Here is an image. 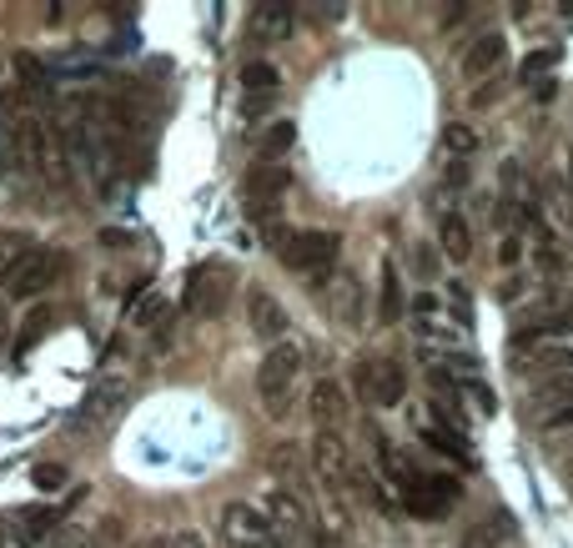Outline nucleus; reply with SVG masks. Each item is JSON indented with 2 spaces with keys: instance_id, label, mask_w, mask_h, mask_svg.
Wrapping results in <instances>:
<instances>
[{
  "instance_id": "1a4fd4ad",
  "label": "nucleus",
  "mask_w": 573,
  "mask_h": 548,
  "mask_svg": "<svg viewBox=\"0 0 573 548\" xmlns=\"http://www.w3.org/2000/svg\"><path fill=\"white\" fill-rule=\"evenodd\" d=\"M286 192H292V171H286L282 161H257V167L247 171V202L257 217H277Z\"/></svg>"
},
{
  "instance_id": "6ab92c4d",
  "label": "nucleus",
  "mask_w": 573,
  "mask_h": 548,
  "mask_svg": "<svg viewBox=\"0 0 573 548\" xmlns=\"http://www.w3.org/2000/svg\"><path fill=\"white\" fill-rule=\"evenodd\" d=\"M478 146H483V131L473 126V121H448L443 126V151L453 161H473L478 157Z\"/></svg>"
},
{
  "instance_id": "423d86ee",
  "label": "nucleus",
  "mask_w": 573,
  "mask_h": 548,
  "mask_svg": "<svg viewBox=\"0 0 573 548\" xmlns=\"http://www.w3.org/2000/svg\"><path fill=\"white\" fill-rule=\"evenodd\" d=\"M56 272H61V257H56V252H46V247H36V252H26V257L15 261L11 272L0 277V288H5V297L31 302V297H40V292L51 288Z\"/></svg>"
},
{
  "instance_id": "473e14b6",
  "label": "nucleus",
  "mask_w": 573,
  "mask_h": 548,
  "mask_svg": "<svg viewBox=\"0 0 573 548\" xmlns=\"http://www.w3.org/2000/svg\"><path fill=\"white\" fill-rule=\"evenodd\" d=\"M167 313H171V307H167V297H157V292H151V297H146L142 307H136V327H157Z\"/></svg>"
},
{
  "instance_id": "72a5a7b5",
  "label": "nucleus",
  "mask_w": 573,
  "mask_h": 548,
  "mask_svg": "<svg viewBox=\"0 0 573 548\" xmlns=\"http://www.w3.org/2000/svg\"><path fill=\"white\" fill-rule=\"evenodd\" d=\"M573 428V403L569 407H548V413H538V433H563Z\"/></svg>"
},
{
  "instance_id": "f257e3e1",
  "label": "nucleus",
  "mask_w": 573,
  "mask_h": 548,
  "mask_svg": "<svg viewBox=\"0 0 573 548\" xmlns=\"http://www.w3.org/2000/svg\"><path fill=\"white\" fill-rule=\"evenodd\" d=\"M56 142L65 151V167L71 176H101L106 161V142H101V106L92 96H65L56 106Z\"/></svg>"
},
{
  "instance_id": "a19ab883",
  "label": "nucleus",
  "mask_w": 573,
  "mask_h": 548,
  "mask_svg": "<svg viewBox=\"0 0 573 548\" xmlns=\"http://www.w3.org/2000/svg\"><path fill=\"white\" fill-rule=\"evenodd\" d=\"M468 176H473L468 161H453V167L443 171V186H448V192H458V186H468Z\"/></svg>"
},
{
  "instance_id": "58836bf2",
  "label": "nucleus",
  "mask_w": 573,
  "mask_h": 548,
  "mask_svg": "<svg viewBox=\"0 0 573 548\" xmlns=\"http://www.w3.org/2000/svg\"><path fill=\"white\" fill-rule=\"evenodd\" d=\"M438 313H443L438 292H417V297H413V317H438Z\"/></svg>"
},
{
  "instance_id": "a211bd4d",
  "label": "nucleus",
  "mask_w": 573,
  "mask_h": 548,
  "mask_svg": "<svg viewBox=\"0 0 573 548\" xmlns=\"http://www.w3.org/2000/svg\"><path fill=\"white\" fill-rule=\"evenodd\" d=\"M403 272H398V261H382V292H378V322H398L403 317Z\"/></svg>"
},
{
  "instance_id": "79ce46f5",
  "label": "nucleus",
  "mask_w": 573,
  "mask_h": 548,
  "mask_svg": "<svg viewBox=\"0 0 573 548\" xmlns=\"http://www.w3.org/2000/svg\"><path fill=\"white\" fill-rule=\"evenodd\" d=\"M413 261H417V272H423V277L438 272V252H432V247H417V252H413Z\"/></svg>"
},
{
  "instance_id": "20e7f679",
  "label": "nucleus",
  "mask_w": 573,
  "mask_h": 548,
  "mask_svg": "<svg viewBox=\"0 0 573 548\" xmlns=\"http://www.w3.org/2000/svg\"><path fill=\"white\" fill-rule=\"evenodd\" d=\"M227 297H232V272H227V267H217V261H202V267L186 277L182 313L196 317V322H207V317H217L227 307Z\"/></svg>"
},
{
  "instance_id": "6e6552de",
  "label": "nucleus",
  "mask_w": 573,
  "mask_h": 548,
  "mask_svg": "<svg viewBox=\"0 0 573 548\" xmlns=\"http://www.w3.org/2000/svg\"><path fill=\"white\" fill-rule=\"evenodd\" d=\"M313 473L327 488L352 484V443L342 438V428H317L313 433Z\"/></svg>"
},
{
  "instance_id": "4468645a",
  "label": "nucleus",
  "mask_w": 573,
  "mask_h": 548,
  "mask_svg": "<svg viewBox=\"0 0 573 548\" xmlns=\"http://www.w3.org/2000/svg\"><path fill=\"white\" fill-rule=\"evenodd\" d=\"M292 26H297L292 5H257L252 21H247V31H252L257 46H277V40H286V36H292Z\"/></svg>"
},
{
  "instance_id": "f8f14e48",
  "label": "nucleus",
  "mask_w": 573,
  "mask_h": 548,
  "mask_svg": "<svg viewBox=\"0 0 573 548\" xmlns=\"http://www.w3.org/2000/svg\"><path fill=\"white\" fill-rule=\"evenodd\" d=\"M307 413H313L317 428H342V423H348V413H352L348 388H342L338 378H317L313 392H307Z\"/></svg>"
},
{
  "instance_id": "e433bc0d",
  "label": "nucleus",
  "mask_w": 573,
  "mask_h": 548,
  "mask_svg": "<svg viewBox=\"0 0 573 548\" xmlns=\"http://www.w3.org/2000/svg\"><path fill=\"white\" fill-rule=\"evenodd\" d=\"M498 261H503V267H519V261H523V236H519V232L503 236V247H498Z\"/></svg>"
},
{
  "instance_id": "9d476101",
  "label": "nucleus",
  "mask_w": 573,
  "mask_h": 548,
  "mask_svg": "<svg viewBox=\"0 0 573 548\" xmlns=\"http://www.w3.org/2000/svg\"><path fill=\"white\" fill-rule=\"evenodd\" d=\"M257 509L267 513V523H272L277 534H302V528L313 523V509H307V498H302L297 488H282V484L267 488Z\"/></svg>"
},
{
  "instance_id": "37998d69",
  "label": "nucleus",
  "mask_w": 573,
  "mask_h": 548,
  "mask_svg": "<svg viewBox=\"0 0 573 548\" xmlns=\"http://www.w3.org/2000/svg\"><path fill=\"white\" fill-rule=\"evenodd\" d=\"M171 548H207V544H202V534L182 528V534H171Z\"/></svg>"
},
{
  "instance_id": "393cba45",
  "label": "nucleus",
  "mask_w": 573,
  "mask_h": 548,
  "mask_svg": "<svg viewBox=\"0 0 573 548\" xmlns=\"http://www.w3.org/2000/svg\"><path fill=\"white\" fill-rule=\"evenodd\" d=\"M559 46H534V51L519 61V86H534V81L553 76V65H559Z\"/></svg>"
},
{
  "instance_id": "c756f323",
  "label": "nucleus",
  "mask_w": 573,
  "mask_h": 548,
  "mask_svg": "<svg viewBox=\"0 0 573 548\" xmlns=\"http://www.w3.org/2000/svg\"><path fill=\"white\" fill-rule=\"evenodd\" d=\"M423 443L428 448H438V453H448L453 458V463H468V453H463V438H458V433H448V428H438V423H428V428H423Z\"/></svg>"
},
{
  "instance_id": "a18cd8bd",
  "label": "nucleus",
  "mask_w": 573,
  "mask_h": 548,
  "mask_svg": "<svg viewBox=\"0 0 573 548\" xmlns=\"http://www.w3.org/2000/svg\"><path fill=\"white\" fill-rule=\"evenodd\" d=\"M569 478H573V458H569Z\"/></svg>"
},
{
  "instance_id": "c03bdc74",
  "label": "nucleus",
  "mask_w": 573,
  "mask_h": 548,
  "mask_svg": "<svg viewBox=\"0 0 573 548\" xmlns=\"http://www.w3.org/2000/svg\"><path fill=\"white\" fill-rule=\"evenodd\" d=\"M0 348H5V317H0Z\"/></svg>"
},
{
  "instance_id": "2f4dec72",
  "label": "nucleus",
  "mask_w": 573,
  "mask_h": 548,
  "mask_svg": "<svg viewBox=\"0 0 573 548\" xmlns=\"http://www.w3.org/2000/svg\"><path fill=\"white\" fill-rule=\"evenodd\" d=\"M31 478H36L40 494H61V488H65V468H61V463H36Z\"/></svg>"
},
{
  "instance_id": "4c0bfd02",
  "label": "nucleus",
  "mask_w": 573,
  "mask_h": 548,
  "mask_svg": "<svg viewBox=\"0 0 573 548\" xmlns=\"http://www.w3.org/2000/svg\"><path fill=\"white\" fill-rule=\"evenodd\" d=\"M92 538H86V528H76V523H65V528H56V548H86Z\"/></svg>"
},
{
  "instance_id": "0eeeda50",
  "label": "nucleus",
  "mask_w": 573,
  "mask_h": 548,
  "mask_svg": "<svg viewBox=\"0 0 573 548\" xmlns=\"http://www.w3.org/2000/svg\"><path fill=\"white\" fill-rule=\"evenodd\" d=\"M222 534L232 548H286L282 534H277L267 513L252 509V503H227L222 509Z\"/></svg>"
},
{
  "instance_id": "ea45409f",
  "label": "nucleus",
  "mask_w": 573,
  "mask_h": 548,
  "mask_svg": "<svg viewBox=\"0 0 573 548\" xmlns=\"http://www.w3.org/2000/svg\"><path fill=\"white\" fill-rule=\"evenodd\" d=\"M498 544H503V538H498L493 528H483V523H478V528H473L468 538H463V548H498Z\"/></svg>"
},
{
  "instance_id": "7ed1b4c3",
  "label": "nucleus",
  "mask_w": 573,
  "mask_h": 548,
  "mask_svg": "<svg viewBox=\"0 0 573 548\" xmlns=\"http://www.w3.org/2000/svg\"><path fill=\"white\" fill-rule=\"evenodd\" d=\"M302 367H307V353H302V342H272L267 357L257 363V398H261V413L272 423H282L297 403V378Z\"/></svg>"
},
{
  "instance_id": "c85d7f7f",
  "label": "nucleus",
  "mask_w": 573,
  "mask_h": 548,
  "mask_svg": "<svg viewBox=\"0 0 573 548\" xmlns=\"http://www.w3.org/2000/svg\"><path fill=\"white\" fill-rule=\"evenodd\" d=\"M458 392H463V398H473V407H478L483 418H493V413H498V392L488 388L483 378H463V382H458Z\"/></svg>"
},
{
  "instance_id": "5701e85b",
  "label": "nucleus",
  "mask_w": 573,
  "mask_h": 548,
  "mask_svg": "<svg viewBox=\"0 0 573 548\" xmlns=\"http://www.w3.org/2000/svg\"><path fill=\"white\" fill-rule=\"evenodd\" d=\"M242 92L247 96H277L282 92V71L272 61H247L242 65Z\"/></svg>"
},
{
  "instance_id": "b1692460",
  "label": "nucleus",
  "mask_w": 573,
  "mask_h": 548,
  "mask_svg": "<svg viewBox=\"0 0 573 548\" xmlns=\"http://www.w3.org/2000/svg\"><path fill=\"white\" fill-rule=\"evenodd\" d=\"M534 403H538V413H548V407H569L573 403V373L534 378Z\"/></svg>"
},
{
  "instance_id": "c9c22d12",
  "label": "nucleus",
  "mask_w": 573,
  "mask_h": 548,
  "mask_svg": "<svg viewBox=\"0 0 573 548\" xmlns=\"http://www.w3.org/2000/svg\"><path fill=\"white\" fill-rule=\"evenodd\" d=\"M498 96H503V81H483L478 92H468V106H478V111H483V106H493Z\"/></svg>"
},
{
  "instance_id": "a878e982",
  "label": "nucleus",
  "mask_w": 573,
  "mask_h": 548,
  "mask_svg": "<svg viewBox=\"0 0 573 548\" xmlns=\"http://www.w3.org/2000/svg\"><path fill=\"white\" fill-rule=\"evenodd\" d=\"M292 146H297V126L292 121H272L261 131V161H282Z\"/></svg>"
},
{
  "instance_id": "39448f33",
  "label": "nucleus",
  "mask_w": 573,
  "mask_h": 548,
  "mask_svg": "<svg viewBox=\"0 0 573 548\" xmlns=\"http://www.w3.org/2000/svg\"><path fill=\"white\" fill-rule=\"evenodd\" d=\"M357 392L373 407H398L407 398V373L392 357H357Z\"/></svg>"
},
{
  "instance_id": "bb28decb",
  "label": "nucleus",
  "mask_w": 573,
  "mask_h": 548,
  "mask_svg": "<svg viewBox=\"0 0 573 548\" xmlns=\"http://www.w3.org/2000/svg\"><path fill=\"white\" fill-rule=\"evenodd\" d=\"M0 171H15V101L0 96Z\"/></svg>"
},
{
  "instance_id": "9b49d317",
  "label": "nucleus",
  "mask_w": 573,
  "mask_h": 548,
  "mask_svg": "<svg viewBox=\"0 0 573 548\" xmlns=\"http://www.w3.org/2000/svg\"><path fill=\"white\" fill-rule=\"evenodd\" d=\"M503 56H509V36H503V31H483V36L468 40V51H463L458 71H463L468 81H493V71L503 65Z\"/></svg>"
},
{
  "instance_id": "f3484780",
  "label": "nucleus",
  "mask_w": 573,
  "mask_h": 548,
  "mask_svg": "<svg viewBox=\"0 0 573 548\" xmlns=\"http://www.w3.org/2000/svg\"><path fill=\"white\" fill-rule=\"evenodd\" d=\"M363 288H357V277H338V292H332V317H338L342 327H363Z\"/></svg>"
},
{
  "instance_id": "f03ea898",
  "label": "nucleus",
  "mask_w": 573,
  "mask_h": 548,
  "mask_svg": "<svg viewBox=\"0 0 573 548\" xmlns=\"http://www.w3.org/2000/svg\"><path fill=\"white\" fill-rule=\"evenodd\" d=\"M272 247L277 257L292 267V272H302L313 288H327L332 277H338V261H342V236L338 232H292V227L272 222Z\"/></svg>"
},
{
  "instance_id": "412c9836",
  "label": "nucleus",
  "mask_w": 573,
  "mask_h": 548,
  "mask_svg": "<svg viewBox=\"0 0 573 548\" xmlns=\"http://www.w3.org/2000/svg\"><path fill=\"white\" fill-rule=\"evenodd\" d=\"M121 398H126V382L121 378H106L92 388V398H86V407H81V418H111L121 407Z\"/></svg>"
},
{
  "instance_id": "dca6fc26",
  "label": "nucleus",
  "mask_w": 573,
  "mask_h": 548,
  "mask_svg": "<svg viewBox=\"0 0 573 548\" xmlns=\"http://www.w3.org/2000/svg\"><path fill=\"white\" fill-rule=\"evenodd\" d=\"M15 81H21V92L31 96V101H46V92H51V71H46V61L31 51H15Z\"/></svg>"
},
{
  "instance_id": "f704fd0d",
  "label": "nucleus",
  "mask_w": 573,
  "mask_h": 548,
  "mask_svg": "<svg viewBox=\"0 0 573 548\" xmlns=\"http://www.w3.org/2000/svg\"><path fill=\"white\" fill-rule=\"evenodd\" d=\"M523 297H528V277H523V272H513L509 282L498 288V302H503V307H513V302H523Z\"/></svg>"
},
{
  "instance_id": "7c9ffc66",
  "label": "nucleus",
  "mask_w": 573,
  "mask_h": 548,
  "mask_svg": "<svg viewBox=\"0 0 573 548\" xmlns=\"http://www.w3.org/2000/svg\"><path fill=\"white\" fill-rule=\"evenodd\" d=\"M46 327H51V313H46V307H36V313L26 317V332L15 338V348H11V353H15V357H26L31 348H36V342L46 338Z\"/></svg>"
},
{
  "instance_id": "2eb2a0df",
  "label": "nucleus",
  "mask_w": 573,
  "mask_h": 548,
  "mask_svg": "<svg viewBox=\"0 0 573 548\" xmlns=\"http://www.w3.org/2000/svg\"><path fill=\"white\" fill-rule=\"evenodd\" d=\"M438 252H443L448 261L473 257V227L463 211H443V217H438Z\"/></svg>"
},
{
  "instance_id": "4be33fe9",
  "label": "nucleus",
  "mask_w": 573,
  "mask_h": 548,
  "mask_svg": "<svg viewBox=\"0 0 573 548\" xmlns=\"http://www.w3.org/2000/svg\"><path fill=\"white\" fill-rule=\"evenodd\" d=\"M267 468L282 478V488H302V468H307V458L297 453V443H277L267 453Z\"/></svg>"
},
{
  "instance_id": "cd10ccee",
  "label": "nucleus",
  "mask_w": 573,
  "mask_h": 548,
  "mask_svg": "<svg viewBox=\"0 0 573 548\" xmlns=\"http://www.w3.org/2000/svg\"><path fill=\"white\" fill-rule=\"evenodd\" d=\"M26 252H36V236H31V232H0V277L11 272Z\"/></svg>"
},
{
  "instance_id": "ddd939ff",
  "label": "nucleus",
  "mask_w": 573,
  "mask_h": 548,
  "mask_svg": "<svg viewBox=\"0 0 573 548\" xmlns=\"http://www.w3.org/2000/svg\"><path fill=\"white\" fill-rule=\"evenodd\" d=\"M247 322H252V332H257V338L286 342V307L267 288H252L247 292Z\"/></svg>"
},
{
  "instance_id": "aec40b11",
  "label": "nucleus",
  "mask_w": 573,
  "mask_h": 548,
  "mask_svg": "<svg viewBox=\"0 0 573 548\" xmlns=\"http://www.w3.org/2000/svg\"><path fill=\"white\" fill-rule=\"evenodd\" d=\"M61 523H56V513L51 509H15V519H11V534L21 538V544H40L46 534H56Z\"/></svg>"
}]
</instances>
